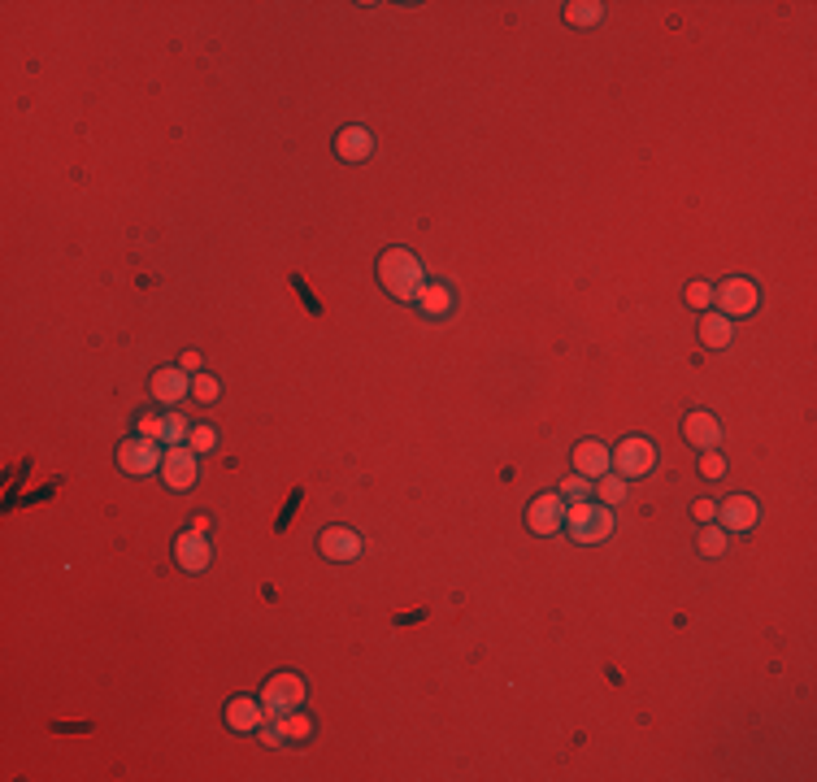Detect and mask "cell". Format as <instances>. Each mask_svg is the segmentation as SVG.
Wrapping results in <instances>:
<instances>
[{"instance_id":"cell-18","label":"cell","mask_w":817,"mask_h":782,"mask_svg":"<svg viewBox=\"0 0 817 782\" xmlns=\"http://www.w3.org/2000/svg\"><path fill=\"white\" fill-rule=\"evenodd\" d=\"M153 396L161 400V405H179L183 396H192V374L179 370V365H174V370H157L153 374Z\"/></svg>"},{"instance_id":"cell-19","label":"cell","mask_w":817,"mask_h":782,"mask_svg":"<svg viewBox=\"0 0 817 782\" xmlns=\"http://www.w3.org/2000/svg\"><path fill=\"white\" fill-rule=\"evenodd\" d=\"M226 726L231 730H261L266 726V704L248 700V696H235L231 704H226Z\"/></svg>"},{"instance_id":"cell-15","label":"cell","mask_w":817,"mask_h":782,"mask_svg":"<svg viewBox=\"0 0 817 782\" xmlns=\"http://www.w3.org/2000/svg\"><path fill=\"white\" fill-rule=\"evenodd\" d=\"M413 309H418L422 318H448V313L457 309V296H452V287H448V283L426 279V283H422V292H418V300H413Z\"/></svg>"},{"instance_id":"cell-6","label":"cell","mask_w":817,"mask_h":782,"mask_svg":"<svg viewBox=\"0 0 817 782\" xmlns=\"http://www.w3.org/2000/svg\"><path fill=\"white\" fill-rule=\"evenodd\" d=\"M713 305H718V313H726V318H748V313H757V305H761V287L752 279H726L722 287H713Z\"/></svg>"},{"instance_id":"cell-7","label":"cell","mask_w":817,"mask_h":782,"mask_svg":"<svg viewBox=\"0 0 817 782\" xmlns=\"http://www.w3.org/2000/svg\"><path fill=\"white\" fill-rule=\"evenodd\" d=\"M313 739V717L305 709H292V713H279L270 717V726H261V743L270 748H287V743H309Z\"/></svg>"},{"instance_id":"cell-30","label":"cell","mask_w":817,"mask_h":782,"mask_svg":"<svg viewBox=\"0 0 817 782\" xmlns=\"http://www.w3.org/2000/svg\"><path fill=\"white\" fill-rule=\"evenodd\" d=\"M179 370H187V374H200V370H205V357H200V352H183Z\"/></svg>"},{"instance_id":"cell-28","label":"cell","mask_w":817,"mask_h":782,"mask_svg":"<svg viewBox=\"0 0 817 782\" xmlns=\"http://www.w3.org/2000/svg\"><path fill=\"white\" fill-rule=\"evenodd\" d=\"M700 474H705V478H726V457H722V452H705V457H700Z\"/></svg>"},{"instance_id":"cell-27","label":"cell","mask_w":817,"mask_h":782,"mask_svg":"<svg viewBox=\"0 0 817 782\" xmlns=\"http://www.w3.org/2000/svg\"><path fill=\"white\" fill-rule=\"evenodd\" d=\"M687 305L709 313L713 309V283H687Z\"/></svg>"},{"instance_id":"cell-8","label":"cell","mask_w":817,"mask_h":782,"mask_svg":"<svg viewBox=\"0 0 817 782\" xmlns=\"http://www.w3.org/2000/svg\"><path fill=\"white\" fill-rule=\"evenodd\" d=\"M718 517H722V531H731V535H748V531H757L761 526V504L748 496V491H735V496H726L718 504Z\"/></svg>"},{"instance_id":"cell-11","label":"cell","mask_w":817,"mask_h":782,"mask_svg":"<svg viewBox=\"0 0 817 782\" xmlns=\"http://www.w3.org/2000/svg\"><path fill=\"white\" fill-rule=\"evenodd\" d=\"M526 526H531L535 535H557L565 526V496L561 491H544V496H535L531 509H526Z\"/></svg>"},{"instance_id":"cell-16","label":"cell","mask_w":817,"mask_h":782,"mask_svg":"<svg viewBox=\"0 0 817 782\" xmlns=\"http://www.w3.org/2000/svg\"><path fill=\"white\" fill-rule=\"evenodd\" d=\"M683 435H687V444H696V448H718L722 444V422L713 418V413L705 409H691L687 418H683Z\"/></svg>"},{"instance_id":"cell-9","label":"cell","mask_w":817,"mask_h":782,"mask_svg":"<svg viewBox=\"0 0 817 782\" xmlns=\"http://www.w3.org/2000/svg\"><path fill=\"white\" fill-rule=\"evenodd\" d=\"M196 478H200V452H192L187 444L166 448V461H161V483L174 487V491H187V487H196Z\"/></svg>"},{"instance_id":"cell-24","label":"cell","mask_w":817,"mask_h":782,"mask_svg":"<svg viewBox=\"0 0 817 782\" xmlns=\"http://www.w3.org/2000/svg\"><path fill=\"white\" fill-rule=\"evenodd\" d=\"M187 448H192V452H200V457H205V452H213V448H218V431H213L209 422H192V435H187Z\"/></svg>"},{"instance_id":"cell-10","label":"cell","mask_w":817,"mask_h":782,"mask_svg":"<svg viewBox=\"0 0 817 782\" xmlns=\"http://www.w3.org/2000/svg\"><path fill=\"white\" fill-rule=\"evenodd\" d=\"M140 435H148V439H157V444H166V448H174V444H187V435H192V422L183 418V413H144L140 418Z\"/></svg>"},{"instance_id":"cell-12","label":"cell","mask_w":817,"mask_h":782,"mask_svg":"<svg viewBox=\"0 0 817 782\" xmlns=\"http://www.w3.org/2000/svg\"><path fill=\"white\" fill-rule=\"evenodd\" d=\"M174 561L183 565L187 574H205L209 570V561H213V548H209V535H200V531H187L174 539Z\"/></svg>"},{"instance_id":"cell-26","label":"cell","mask_w":817,"mask_h":782,"mask_svg":"<svg viewBox=\"0 0 817 782\" xmlns=\"http://www.w3.org/2000/svg\"><path fill=\"white\" fill-rule=\"evenodd\" d=\"M561 496H570V504H574V500H587V496H596V483H592V478H583V474H570V478L561 483Z\"/></svg>"},{"instance_id":"cell-13","label":"cell","mask_w":817,"mask_h":782,"mask_svg":"<svg viewBox=\"0 0 817 782\" xmlns=\"http://www.w3.org/2000/svg\"><path fill=\"white\" fill-rule=\"evenodd\" d=\"M318 548H322L326 561H357L361 557V535L353 531V526H326Z\"/></svg>"},{"instance_id":"cell-5","label":"cell","mask_w":817,"mask_h":782,"mask_svg":"<svg viewBox=\"0 0 817 782\" xmlns=\"http://www.w3.org/2000/svg\"><path fill=\"white\" fill-rule=\"evenodd\" d=\"M652 470H657V444L644 435L622 439L618 452H613V474H622L631 483V478H648Z\"/></svg>"},{"instance_id":"cell-29","label":"cell","mask_w":817,"mask_h":782,"mask_svg":"<svg viewBox=\"0 0 817 782\" xmlns=\"http://www.w3.org/2000/svg\"><path fill=\"white\" fill-rule=\"evenodd\" d=\"M691 513H696L700 526H705V522H718V504H713V500H696V509H691Z\"/></svg>"},{"instance_id":"cell-2","label":"cell","mask_w":817,"mask_h":782,"mask_svg":"<svg viewBox=\"0 0 817 782\" xmlns=\"http://www.w3.org/2000/svg\"><path fill=\"white\" fill-rule=\"evenodd\" d=\"M565 535L574 544H605L613 535V509L609 504H596V500H574L565 504Z\"/></svg>"},{"instance_id":"cell-14","label":"cell","mask_w":817,"mask_h":782,"mask_svg":"<svg viewBox=\"0 0 817 782\" xmlns=\"http://www.w3.org/2000/svg\"><path fill=\"white\" fill-rule=\"evenodd\" d=\"M613 470V452L600 444V439H583V444L574 448V474H583V478H596L600 474H609Z\"/></svg>"},{"instance_id":"cell-4","label":"cell","mask_w":817,"mask_h":782,"mask_svg":"<svg viewBox=\"0 0 817 782\" xmlns=\"http://www.w3.org/2000/svg\"><path fill=\"white\" fill-rule=\"evenodd\" d=\"M305 700H309V683H305L300 674H274L270 683L261 687V704H266V717L305 709Z\"/></svg>"},{"instance_id":"cell-3","label":"cell","mask_w":817,"mask_h":782,"mask_svg":"<svg viewBox=\"0 0 817 782\" xmlns=\"http://www.w3.org/2000/svg\"><path fill=\"white\" fill-rule=\"evenodd\" d=\"M161 461H166V452H161V444L148 435H135V439H122L118 444V470L131 474V478L161 474Z\"/></svg>"},{"instance_id":"cell-25","label":"cell","mask_w":817,"mask_h":782,"mask_svg":"<svg viewBox=\"0 0 817 782\" xmlns=\"http://www.w3.org/2000/svg\"><path fill=\"white\" fill-rule=\"evenodd\" d=\"M192 396L200 400V405H213V400L222 396V383H218V378H213V374L200 370V374H192Z\"/></svg>"},{"instance_id":"cell-1","label":"cell","mask_w":817,"mask_h":782,"mask_svg":"<svg viewBox=\"0 0 817 782\" xmlns=\"http://www.w3.org/2000/svg\"><path fill=\"white\" fill-rule=\"evenodd\" d=\"M379 283L387 287V296L400 300V305H413L426 283V270L418 261V252L413 248H387L379 257Z\"/></svg>"},{"instance_id":"cell-17","label":"cell","mask_w":817,"mask_h":782,"mask_svg":"<svg viewBox=\"0 0 817 782\" xmlns=\"http://www.w3.org/2000/svg\"><path fill=\"white\" fill-rule=\"evenodd\" d=\"M374 153V135L366 131V126H344V131L335 135V157L339 161H366Z\"/></svg>"},{"instance_id":"cell-21","label":"cell","mask_w":817,"mask_h":782,"mask_svg":"<svg viewBox=\"0 0 817 782\" xmlns=\"http://www.w3.org/2000/svg\"><path fill=\"white\" fill-rule=\"evenodd\" d=\"M600 18H605V5H600V0H574V5H565V22H570V27H596Z\"/></svg>"},{"instance_id":"cell-22","label":"cell","mask_w":817,"mask_h":782,"mask_svg":"<svg viewBox=\"0 0 817 782\" xmlns=\"http://www.w3.org/2000/svg\"><path fill=\"white\" fill-rule=\"evenodd\" d=\"M696 548H700V557H722V552L731 548V531H722L718 522H705V531H700Z\"/></svg>"},{"instance_id":"cell-23","label":"cell","mask_w":817,"mask_h":782,"mask_svg":"<svg viewBox=\"0 0 817 782\" xmlns=\"http://www.w3.org/2000/svg\"><path fill=\"white\" fill-rule=\"evenodd\" d=\"M596 496H600V504H609V509H613V504H622L626 500V478L622 474H600L596 478Z\"/></svg>"},{"instance_id":"cell-20","label":"cell","mask_w":817,"mask_h":782,"mask_svg":"<svg viewBox=\"0 0 817 782\" xmlns=\"http://www.w3.org/2000/svg\"><path fill=\"white\" fill-rule=\"evenodd\" d=\"M700 339H705V348H731L735 322L726 318V313H705V318H700Z\"/></svg>"}]
</instances>
